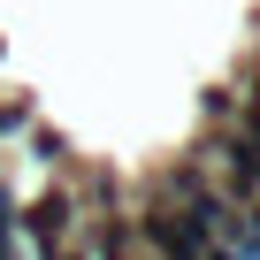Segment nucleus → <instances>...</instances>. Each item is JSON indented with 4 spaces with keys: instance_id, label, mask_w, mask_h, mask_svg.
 Here are the masks:
<instances>
[{
    "instance_id": "nucleus-1",
    "label": "nucleus",
    "mask_w": 260,
    "mask_h": 260,
    "mask_svg": "<svg viewBox=\"0 0 260 260\" xmlns=\"http://www.w3.org/2000/svg\"><path fill=\"white\" fill-rule=\"evenodd\" d=\"M77 222H84V214H77V199H69V191H46V199H31V207L16 214V230H23L39 252H69Z\"/></svg>"
}]
</instances>
